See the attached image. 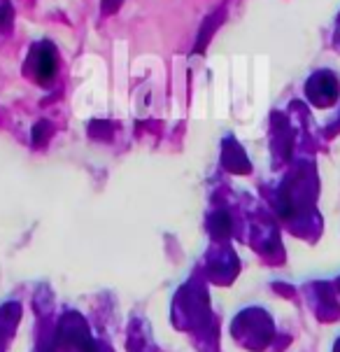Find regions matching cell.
<instances>
[{
    "label": "cell",
    "instance_id": "2",
    "mask_svg": "<svg viewBox=\"0 0 340 352\" xmlns=\"http://www.w3.org/2000/svg\"><path fill=\"white\" fill-rule=\"evenodd\" d=\"M28 65H31L33 75L38 82H49L56 75V52L49 43H38L33 45L31 56H28Z\"/></svg>",
    "mask_w": 340,
    "mask_h": 352
},
{
    "label": "cell",
    "instance_id": "3",
    "mask_svg": "<svg viewBox=\"0 0 340 352\" xmlns=\"http://www.w3.org/2000/svg\"><path fill=\"white\" fill-rule=\"evenodd\" d=\"M119 3H122V0H103V10L105 12H115L119 8Z\"/></svg>",
    "mask_w": 340,
    "mask_h": 352
},
{
    "label": "cell",
    "instance_id": "1",
    "mask_svg": "<svg viewBox=\"0 0 340 352\" xmlns=\"http://www.w3.org/2000/svg\"><path fill=\"white\" fill-rule=\"evenodd\" d=\"M306 94L315 105H331L338 96V77L329 70H319L308 80Z\"/></svg>",
    "mask_w": 340,
    "mask_h": 352
}]
</instances>
